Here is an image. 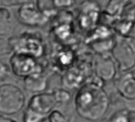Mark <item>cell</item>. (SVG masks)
Returning a JSON list of instances; mask_svg holds the SVG:
<instances>
[{"instance_id": "obj_1", "label": "cell", "mask_w": 135, "mask_h": 122, "mask_svg": "<svg viewBox=\"0 0 135 122\" xmlns=\"http://www.w3.org/2000/svg\"><path fill=\"white\" fill-rule=\"evenodd\" d=\"M104 83L95 75L80 86L75 97V108L80 117L88 121H99L107 114L110 102L103 89Z\"/></svg>"}, {"instance_id": "obj_2", "label": "cell", "mask_w": 135, "mask_h": 122, "mask_svg": "<svg viewBox=\"0 0 135 122\" xmlns=\"http://www.w3.org/2000/svg\"><path fill=\"white\" fill-rule=\"evenodd\" d=\"M118 73H126L135 68V45L130 38L116 36V42L110 52Z\"/></svg>"}, {"instance_id": "obj_3", "label": "cell", "mask_w": 135, "mask_h": 122, "mask_svg": "<svg viewBox=\"0 0 135 122\" xmlns=\"http://www.w3.org/2000/svg\"><path fill=\"white\" fill-rule=\"evenodd\" d=\"M26 104V96L16 85L5 83L0 85V114L11 116L21 112Z\"/></svg>"}, {"instance_id": "obj_4", "label": "cell", "mask_w": 135, "mask_h": 122, "mask_svg": "<svg viewBox=\"0 0 135 122\" xmlns=\"http://www.w3.org/2000/svg\"><path fill=\"white\" fill-rule=\"evenodd\" d=\"M13 53H23L36 58L41 57L45 53V44L41 38L37 34L25 32L19 36L9 38Z\"/></svg>"}, {"instance_id": "obj_5", "label": "cell", "mask_w": 135, "mask_h": 122, "mask_svg": "<svg viewBox=\"0 0 135 122\" xmlns=\"http://www.w3.org/2000/svg\"><path fill=\"white\" fill-rule=\"evenodd\" d=\"M13 74L18 78H26L33 74H42L43 67L37 58L23 53H13L10 58Z\"/></svg>"}, {"instance_id": "obj_6", "label": "cell", "mask_w": 135, "mask_h": 122, "mask_svg": "<svg viewBox=\"0 0 135 122\" xmlns=\"http://www.w3.org/2000/svg\"><path fill=\"white\" fill-rule=\"evenodd\" d=\"M77 22L79 26L87 31H91L100 22L102 11L96 0H85L79 3Z\"/></svg>"}, {"instance_id": "obj_7", "label": "cell", "mask_w": 135, "mask_h": 122, "mask_svg": "<svg viewBox=\"0 0 135 122\" xmlns=\"http://www.w3.org/2000/svg\"><path fill=\"white\" fill-rule=\"evenodd\" d=\"M17 18L20 23L31 27L43 26L50 19V18L40 11L33 2L26 3L19 6Z\"/></svg>"}, {"instance_id": "obj_8", "label": "cell", "mask_w": 135, "mask_h": 122, "mask_svg": "<svg viewBox=\"0 0 135 122\" xmlns=\"http://www.w3.org/2000/svg\"><path fill=\"white\" fill-rule=\"evenodd\" d=\"M93 71L95 75L103 82H113L118 74L110 53L97 54L93 63Z\"/></svg>"}, {"instance_id": "obj_9", "label": "cell", "mask_w": 135, "mask_h": 122, "mask_svg": "<svg viewBox=\"0 0 135 122\" xmlns=\"http://www.w3.org/2000/svg\"><path fill=\"white\" fill-rule=\"evenodd\" d=\"M116 92L127 101H135V75L133 71L118 74L113 81Z\"/></svg>"}, {"instance_id": "obj_10", "label": "cell", "mask_w": 135, "mask_h": 122, "mask_svg": "<svg viewBox=\"0 0 135 122\" xmlns=\"http://www.w3.org/2000/svg\"><path fill=\"white\" fill-rule=\"evenodd\" d=\"M57 104L52 93H39L33 94L30 98L27 109L45 116L54 109Z\"/></svg>"}, {"instance_id": "obj_11", "label": "cell", "mask_w": 135, "mask_h": 122, "mask_svg": "<svg viewBox=\"0 0 135 122\" xmlns=\"http://www.w3.org/2000/svg\"><path fill=\"white\" fill-rule=\"evenodd\" d=\"M24 86L27 92L36 94L46 90L48 81L43 74H33L24 78Z\"/></svg>"}, {"instance_id": "obj_12", "label": "cell", "mask_w": 135, "mask_h": 122, "mask_svg": "<svg viewBox=\"0 0 135 122\" xmlns=\"http://www.w3.org/2000/svg\"><path fill=\"white\" fill-rule=\"evenodd\" d=\"M130 1L131 0H109L105 7L104 13L111 19H118Z\"/></svg>"}, {"instance_id": "obj_13", "label": "cell", "mask_w": 135, "mask_h": 122, "mask_svg": "<svg viewBox=\"0 0 135 122\" xmlns=\"http://www.w3.org/2000/svg\"><path fill=\"white\" fill-rule=\"evenodd\" d=\"M115 42L116 36L114 35L107 38L91 42L88 44L97 54H105L110 53L112 49L115 45Z\"/></svg>"}, {"instance_id": "obj_14", "label": "cell", "mask_w": 135, "mask_h": 122, "mask_svg": "<svg viewBox=\"0 0 135 122\" xmlns=\"http://www.w3.org/2000/svg\"><path fill=\"white\" fill-rule=\"evenodd\" d=\"M84 76L79 69H70L66 73L63 78V84L70 89H74L79 87L80 85H83L85 80H84Z\"/></svg>"}, {"instance_id": "obj_15", "label": "cell", "mask_w": 135, "mask_h": 122, "mask_svg": "<svg viewBox=\"0 0 135 122\" xmlns=\"http://www.w3.org/2000/svg\"><path fill=\"white\" fill-rule=\"evenodd\" d=\"M12 15L6 7H0V36H4L12 30Z\"/></svg>"}, {"instance_id": "obj_16", "label": "cell", "mask_w": 135, "mask_h": 122, "mask_svg": "<svg viewBox=\"0 0 135 122\" xmlns=\"http://www.w3.org/2000/svg\"><path fill=\"white\" fill-rule=\"evenodd\" d=\"M71 22H61L54 28V34L60 41H65L72 36L73 26Z\"/></svg>"}, {"instance_id": "obj_17", "label": "cell", "mask_w": 135, "mask_h": 122, "mask_svg": "<svg viewBox=\"0 0 135 122\" xmlns=\"http://www.w3.org/2000/svg\"><path fill=\"white\" fill-rule=\"evenodd\" d=\"M35 5L50 19L52 16H55L58 12V10L54 7L52 0H37Z\"/></svg>"}, {"instance_id": "obj_18", "label": "cell", "mask_w": 135, "mask_h": 122, "mask_svg": "<svg viewBox=\"0 0 135 122\" xmlns=\"http://www.w3.org/2000/svg\"><path fill=\"white\" fill-rule=\"evenodd\" d=\"M75 60L74 53L71 49H64L57 55V62L61 66L69 68L73 65Z\"/></svg>"}, {"instance_id": "obj_19", "label": "cell", "mask_w": 135, "mask_h": 122, "mask_svg": "<svg viewBox=\"0 0 135 122\" xmlns=\"http://www.w3.org/2000/svg\"><path fill=\"white\" fill-rule=\"evenodd\" d=\"M52 94L55 97V100L58 103H66L71 100V94L69 91L64 89H57L52 92Z\"/></svg>"}, {"instance_id": "obj_20", "label": "cell", "mask_w": 135, "mask_h": 122, "mask_svg": "<svg viewBox=\"0 0 135 122\" xmlns=\"http://www.w3.org/2000/svg\"><path fill=\"white\" fill-rule=\"evenodd\" d=\"M108 122H128L127 109H122L115 112L110 117Z\"/></svg>"}, {"instance_id": "obj_21", "label": "cell", "mask_w": 135, "mask_h": 122, "mask_svg": "<svg viewBox=\"0 0 135 122\" xmlns=\"http://www.w3.org/2000/svg\"><path fill=\"white\" fill-rule=\"evenodd\" d=\"M13 53L9 39H7L4 36H0V56L8 55Z\"/></svg>"}, {"instance_id": "obj_22", "label": "cell", "mask_w": 135, "mask_h": 122, "mask_svg": "<svg viewBox=\"0 0 135 122\" xmlns=\"http://www.w3.org/2000/svg\"><path fill=\"white\" fill-rule=\"evenodd\" d=\"M52 1L54 7L57 10H67L76 3L75 0H52Z\"/></svg>"}, {"instance_id": "obj_23", "label": "cell", "mask_w": 135, "mask_h": 122, "mask_svg": "<svg viewBox=\"0 0 135 122\" xmlns=\"http://www.w3.org/2000/svg\"><path fill=\"white\" fill-rule=\"evenodd\" d=\"M49 122H66L65 116L58 110H52L48 116Z\"/></svg>"}, {"instance_id": "obj_24", "label": "cell", "mask_w": 135, "mask_h": 122, "mask_svg": "<svg viewBox=\"0 0 135 122\" xmlns=\"http://www.w3.org/2000/svg\"><path fill=\"white\" fill-rule=\"evenodd\" d=\"M33 0H0V7H10L21 6L26 3L32 2Z\"/></svg>"}, {"instance_id": "obj_25", "label": "cell", "mask_w": 135, "mask_h": 122, "mask_svg": "<svg viewBox=\"0 0 135 122\" xmlns=\"http://www.w3.org/2000/svg\"><path fill=\"white\" fill-rule=\"evenodd\" d=\"M8 74V67L0 61V78H3Z\"/></svg>"}, {"instance_id": "obj_26", "label": "cell", "mask_w": 135, "mask_h": 122, "mask_svg": "<svg viewBox=\"0 0 135 122\" xmlns=\"http://www.w3.org/2000/svg\"><path fill=\"white\" fill-rule=\"evenodd\" d=\"M127 119L128 122H135V109H127Z\"/></svg>"}, {"instance_id": "obj_27", "label": "cell", "mask_w": 135, "mask_h": 122, "mask_svg": "<svg viewBox=\"0 0 135 122\" xmlns=\"http://www.w3.org/2000/svg\"><path fill=\"white\" fill-rule=\"evenodd\" d=\"M126 18L131 19L135 26V5L132 7V8L129 11V14L127 15V16H126Z\"/></svg>"}, {"instance_id": "obj_28", "label": "cell", "mask_w": 135, "mask_h": 122, "mask_svg": "<svg viewBox=\"0 0 135 122\" xmlns=\"http://www.w3.org/2000/svg\"><path fill=\"white\" fill-rule=\"evenodd\" d=\"M0 122H17V121L10 117H7L4 115H1L0 116Z\"/></svg>"}, {"instance_id": "obj_29", "label": "cell", "mask_w": 135, "mask_h": 122, "mask_svg": "<svg viewBox=\"0 0 135 122\" xmlns=\"http://www.w3.org/2000/svg\"><path fill=\"white\" fill-rule=\"evenodd\" d=\"M83 1H85V0H75L76 3H81Z\"/></svg>"}, {"instance_id": "obj_30", "label": "cell", "mask_w": 135, "mask_h": 122, "mask_svg": "<svg viewBox=\"0 0 135 122\" xmlns=\"http://www.w3.org/2000/svg\"><path fill=\"white\" fill-rule=\"evenodd\" d=\"M132 71H133V74H134V75H135V68H134Z\"/></svg>"}]
</instances>
